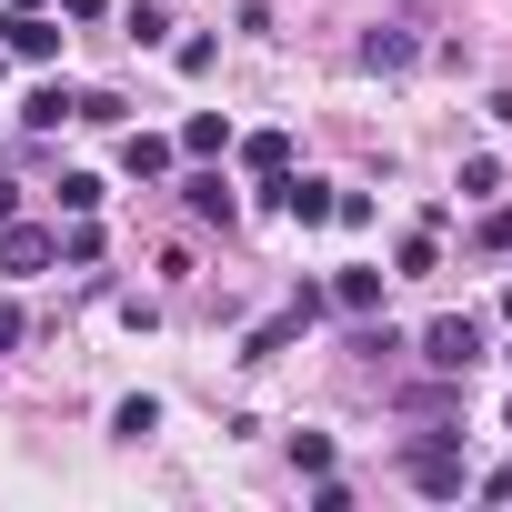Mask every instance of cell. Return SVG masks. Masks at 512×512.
I'll return each mask as SVG.
<instances>
[{"label": "cell", "mask_w": 512, "mask_h": 512, "mask_svg": "<svg viewBox=\"0 0 512 512\" xmlns=\"http://www.w3.org/2000/svg\"><path fill=\"white\" fill-rule=\"evenodd\" d=\"M241 171H251V181H282V171H292V131H251V141H241Z\"/></svg>", "instance_id": "obj_7"}, {"label": "cell", "mask_w": 512, "mask_h": 512, "mask_svg": "<svg viewBox=\"0 0 512 512\" xmlns=\"http://www.w3.org/2000/svg\"><path fill=\"white\" fill-rule=\"evenodd\" d=\"M11 11H41V0H11Z\"/></svg>", "instance_id": "obj_22"}, {"label": "cell", "mask_w": 512, "mask_h": 512, "mask_svg": "<svg viewBox=\"0 0 512 512\" xmlns=\"http://www.w3.org/2000/svg\"><path fill=\"white\" fill-rule=\"evenodd\" d=\"M332 302L372 322V312H382V272H332Z\"/></svg>", "instance_id": "obj_11"}, {"label": "cell", "mask_w": 512, "mask_h": 512, "mask_svg": "<svg viewBox=\"0 0 512 512\" xmlns=\"http://www.w3.org/2000/svg\"><path fill=\"white\" fill-rule=\"evenodd\" d=\"M0 51H11V61H61V21L11 11V21H0Z\"/></svg>", "instance_id": "obj_4"}, {"label": "cell", "mask_w": 512, "mask_h": 512, "mask_svg": "<svg viewBox=\"0 0 512 512\" xmlns=\"http://www.w3.org/2000/svg\"><path fill=\"white\" fill-rule=\"evenodd\" d=\"M61 262H101V231H91V211H71V231H61Z\"/></svg>", "instance_id": "obj_14"}, {"label": "cell", "mask_w": 512, "mask_h": 512, "mask_svg": "<svg viewBox=\"0 0 512 512\" xmlns=\"http://www.w3.org/2000/svg\"><path fill=\"white\" fill-rule=\"evenodd\" d=\"M71 111H81V101H71V91H61V81H41V91H31V111H21V121H31V131H61V121H71Z\"/></svg>", "instance_id": "obj_13"}, {"label": "cell", "mask_w": 512, "mask_h": 512, "mask_svg": "<svg viewBox=\"0 0 512 512\" xmlns=\"http://www.w3.org/2000/svg\"><path fill=\"white\" fill-rule=\"evenodd\" d=\"M61 211H101V171H61Z\"/></svg>", "instance_id": "obj_15"}, {"label": "cell", "mask_w": 512, "mask_h": 512, "mask_svg": "<svg viewBox=\"0 0 512 512\" xmlns=\"http://www.w3.org/2000/svg\"><path fill=\"white\" fill-rule=\"evenodd\" d=\"M181 201H191V211H201V221H231V211H241V201H231V181H221V171H191V181H181Z\"/></svg>", "instance_id": "obj_10"}, {"label": "cell", "mask_w": 512, "mask_h": 512, "mask_svg": "<svg viewBox=\"0 0 512 512\" xmlns=\"http://www.w3.org/2000/svg\"><path fill=\"white\" fill-rule=\"evenodd\" d=\"M171 151H191V161H211V151H231V121H221V111H191Z\"/></svg>", "instance_id": "obj_9"}, {"label": "cell", "mask_w": 512, "mask_h": 512, "mask_svg": "<svg viewBox=\"0 0 512 512\" xmlns=\"http://www.w3.org/2000/svg\"><path fill=\"white\" fill-rule=\"evenodd\" d=\"M502 432H512V402H502Z\"/></svg>", "instance_id": "obj_23"}, {"label": "cell", "mask_w": 512, "mask_h": 512, "mask_svg": "<svg viewBox=\"0 0 512 512\" xmlns=\"http://www.w3.org/2000/svg\"><path fill=\"white\" fill-rule=\"evenodd\" d=\"M61 11H71V21H101V11H111V0H61Z\"/></svg>", "instance_id": "obj_20"}, {"label": "cell", "mask_w": 512, "mask_h": 512, "mask_svg": "<svg viewBox=\"0 0 512 512\" xmlns=\"http://www.w3.org/2000/svg\"><path fill=\"white\" fill-rule=\"evenodd\" d=\"M292 462L302 472H332V432H292Z\"/></svg>", "instance_id": "obj_16"}, {"label": "cell", "mask_w": 512, "mask_h": 512, "mask_svg": "<svg viewBox=\"0 0 512 512\" xmlns=\"http://www.w3.org/2000/svg\"><path fill=\"white\" fill-rule=\"evenodd\" d=\"M502 322H512V292H502Z\"/></svg>", "instance_id": "obj_24"}, {"label": "cell", "mask_w": 512, "mask_h": 512, "mask_svg": "<svg viewBox=\"0 0 512 512\" xmlns=\"http://www.w3.org/2000/svg\"><path fill=\"white\" fill-rule=\"evenodd\" d=\"M482 251H492V262H502V251H512V211H482V231H472Z\"/></svg>", "instance_id": "obj_18"}, {"label": "cell", "mask_w": 512, "mask_h": 512, "mask_svg": "<svg viewBox=\"0 0 512 512\" xmlns=\"http://www.w3.org/2000/svg\"><path fill=\"white\" fill-rule=\"evenodd\" d=\"M61 262V231H41V221H0V272L11 282H41Z\"/></svg>", "instance_id": "obj_2"}, {"label": "cell", "mask_w": 512, "mask_h": 512, "mask_svg": "<svg viewBox=\"0 0 512 512\" xmlns=\"http://www.w3.org/2000/svg\"><path fill=\"white\" fill-rule=\"evenodd\" d=\"M422 362L462 382V372L482 362V322H472V312H442V322H422Z\"/></svg>", "instance_id": "obj_1"}, {"label": "cell", "mask_w": 512, "mask_h": 512, "mask_svg": "<svg viewBox=\"0 0 512 512\" xmlns=\"http://www.w3.org/2000/svg\"><path fill=\"white\" fill-rule=\"evenodd\" d=\"M352 61H362V71H412V61H422V41H412L402 21H382V31H362V41H352Z\"/></svg>", "instance_id": "obj_5"}, {"label": "cell", "mask_w": 512, "mask_h": 512, "mask_svg": "<svg viewBox=\"0 0 512 512\" xmlns=\"http://www.w3.org/2000/svg\"><path fill=\"white\" fill-rule=\"evenodd\" d=\"M0 71H11V51H0Z\"/></svg>", "instance_id": "obj_25"}, {"label": "cell", "mask_w": 512, "mask_h": 512, "mask_svg": "<svg viewBox=\"0 0 512 512\" xmlns=\"http://www.w3.org/2000/svg\"><path fill=\"white\" fill-rule=\"evenodd\" d=\"M121 171H131V181H171V141H161V131H131V141H121Z\"/></svg>", "instance_id": "obj_8"}, {"label": "cell", "mask_w": 512, "mask_h": 512, "mask_svg": "<svg viewBox=\"0 0 512 512\" xmlns=\"http://www.w3.org/2000/svg\"><path fill=\"white\" fill-rule=\"evenodd\" d=\"M21 332H31V322H21V302H0V352H11Z\"/></svg>", "instance_id": "obj_19"}, {"label": "cell", "mask_w": 512, "mask_h": 512, "mask_svg": "<svg viewBox=\"0 0 512 512\" xmlns=\"http://www.w3.org/2000/svg\"><path fill=\"white\" fill-rule=\"evenodd\" d=\"M262 191H272L302 231H312V221H332V181H292V171H282V181H262Z\"/></svg>", "instance_id": "obj_6"}, {"label": "cell", "mask_w": 512, "mask_h": 512, "mask_svg": "<svg viewBox=\"0 0 512 512\" xmlns=\"http://www.w3.org/2000/svg\"><path fill=\"white\" fill-rule=\"evenodd\" d=\"M312 512H352V482L342 472H312Z\"/></svg>", "instance_id": "obj_17"}, {"label": "cell", "mask_w": 512, "mask_h": 512, "mask_svg": "<svg viewBox=\"0 0 512 512\" xmlns=\"http://www.w3.org/2000/svg\"><path fill=\"white\" fill-rule=\"evenodd\" d=\"M0 221H21V181H0Z\"/></svg>", "instance_id": "obj_21"}, {"label": "cell", "mask_w": 512, "mask_h": 512, "mask_svg": "<svg viewBox=\"0 0 512 512\" xmlns=\"http://www.w3.org/2000/svg\"><path fill=\"white\" fill-rule=\"evenodd\" d=\"M151 432H161V402H151V392H131V402L111 412V442H151Z\"/></svg>", "instance_id": "obj_12"}, {"label": "cell", "mask_w": 512, "mask_h": 512, "mask_svg": "<svg viewBox=\"0 0 512 512\" xmlns=\"http://www.w3.org/2000/svg\"><path fill=\"white\" fill-rule=\"evenodd\" d=\"M402 472H412V492H432V502H462V492H472V472H462V452H452V442H412V452H402Z\"/></svg>", "instance_id": "obj_3"}]
</instances>
